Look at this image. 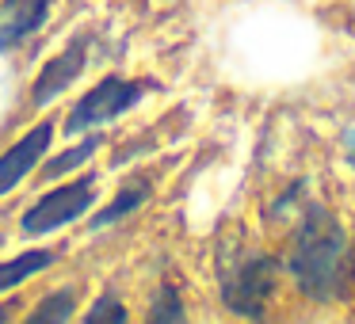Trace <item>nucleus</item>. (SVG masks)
I'll use <instances>...</instances> for the list:
<instances>
[{
    "label": "nucleus",
    "instance_id": "obj_1",
    "mask_svg": "<svg viewBox=\"0 0 355 324\" xmlns=\"http://www.w3.org/2000/svg\"><path fill=\"white\" fill-rule=\"evenodd\" d=\"M291 278L309 301H340L355 278V255L347 233L329 210H309L298 225L291 252Z\"/></svg>",
    "mask_w": 355,
    "mask_h": 324
},
{
    "label": "nucleus",
    "instance_id": "obj_2",
    "mask_svg": "<svg viewBox=\"0 0 355 324\" xmlns=\"http://www.w3.org/2000/svg\"><path fill=\"white\" fill-rule=\"evenodd\" d=\"M141 96H146V84H141V80L103 77L92 92H85L77 103H73L69 118H65V134H85V130H96V126L115 123L119 115H126L130 107H138Z\"/></svg>",
    "mask_w": 355,
    "mask_h": 324
},
{
    "label": "nucleus",
    "instance_id": "obj_3",
    "mask_svg": "<svg viewBox=\"0 0 355 324\" xmlns=\"http://www.w3.org/2000/svg\"><path fill=\"white\" fill-rule=\"evenodd\" d=\"M96 183H100L96 176H80V179H73V183H62V187H54V191H46L24 214V233L27 237H42V233H54V229H62V225L85 217L96 202V191H100Z\"/></svg>",
    "mask_w": 355,
    "mask_h": 324
},
{
    "label": "nucleus",
    "instance_id": "obj_4",
    "mask_svg": "<svg viewBox=\"0 0 355 324\" xmlns=\"http://www.w3.org/2000/svg\"><path fill=\"white\" fill-rule=\"evenodd\" d=\"M275 290V263L260 252H248L222 275V298L230 313L260 316Z\"/></svg>",
    "mask_w": 355,
    "mask_h": 324
},
{
    "label": "nucleus",
    "instance_id": "obj_5",
    "mask_svg": "<svg viewBox=\"0 0 355 324\" xmlns=\"http://www.w3.org/2000/svg\"><path fill=\"white\" fill-rule=\"evenodd\" d=\"M50 138H54V126L50 123H39L8 149V153L0 156V199L8 191H16L27 176L35 172V164L50 153Z\"/></svg>",
    "mask_w": 355,
    "mask_h": 324
},
{
    "label": "nucleus",
    "instance_id": "obj_6",
    "mask_svg": "<svg viewBox=\"0 0 355 324\" xmlns=\"http://www.w3.org/2000/svg\"><path fill=\"white\" fill-rule=\"evenodd\" d=\"M85 57H88V42L85 39H73L58 57H50V62L42 65V73L35 77V84H31V107H46L50 100H58V96L80 77Z\"/></svg>",
    "mask_w": 355,
    "mask_h": 324
},
{
    "label": "nucleus",
    "instance_id": "obj_7",
    "mask_svg": "<svg viewBox=\"0 0 355 324\" xmlns=\"http://www.w3.org/2000/svg\"><path fill=\"white\" fill-rule=\"evenodd\" d=\"M50 16V0H0V54L35 39Z\"/></svg>",
    "mask_w": 355,
    "mask_h": 324
},
{
    "label": "nucleus",
    "instance_id": "obj_8",
    "mask_svg": "<svg viewBox=\"0 0 355 324\" xmlns=\"http://www.w3.org/2000/svg\"><path fill=\"white\" fill-rule=\"evenodd\" d=\"M50 263H54V252H46V248H31V252H19L16 260L0 263V294H4V290H16L19 282H27L31 275L46 271Z\"/></svg>",
    "mask_w": 355,
    "mask_h": 324
},
{
    "label": "nucleus",
    "instance_id": "obj_9",
    "mask_svg": "<svg viewBox=\"0 0 355 324\" xmlns=\"http://www.w3.org/2000/svg\"><path fill=\"white\" fill-rule=\"evenodd\" d=\"M146 199H149V183L146 179H130V183L115 195V202H107V206L92 217V229H103V225H111V222H123V217L134 214Z\"/></svg>",
    "mask_w": 355,
    "mask_h": 324
},
{
    "label": "nucleus",
    "instance_id": "obj_10",
    "mask_svg": "<svg viewBox=\"0 0 355 324\" xmlns=\"http://www.w3.org/2000/svg\"><path fill=\"white\" fill-rule=\"evenodd\" d=\"M100 145H103L100 134H88V138L80 141V145H73V149H65V153L50 156L46 168H42V179H58V176H65V172H73L77 164H85V161H88V156H92Z\"/></svg>",
    "mask_w": 355,
    "mask_h": 324
},
{
    "label": "nucleus",
    "instance_id": "obj_11",
    "mask_svg": "<svg viewBox=\"0 0 355 324\" xmlns=\"http://www.w3.org/2000/svg\"><path fill=\"white\" fill-rule=\"evenodd\" d=\"M73 301H77V294H73V290L50 294V298L31 313V321H39V324H62V321H69V316H73Z\"/></svg>",
    "mask_w": 355,
    "mask_h": 324
},
{
    "label": "nucleus",
    "instance_id": "obj_12",
    "mask_svg": "<svg viewBox=\"0 0 355 324\" xmlns=\"http://www.w3.org/2000/svg\"><path fill=\"white\" fill-rule=\"evenodd\" d=\"M153 321H184V305H180V294L172 286H161L153 298V309H149Z\"/></svg>",
    "mask_w": 355,
    "mask_h": 324
},
{
    "label": "nucleus",
    "instance_id": "obj_13",
    "mask_svg": "<svg viewBox=\"0 0 355 324\" xmlns=\"http://www.w3.org/2000/svg\"><path fill=\"white\" fill-rule=\"evenodd\" d=\"M85 321H88V324H100V321H115V324H123V321H126V305H119V298H111V294H103V298L96 301L92 309H88Z\"/></svg>",
    "mask_w": 355,
    "mask_h": 324
},
{
    "label": "nucleus",
    "instance_id": "obj_14",
    "mask_svg": "<svg viewBox=\"0 0 355 324\" xmlns=\"http://www.w3.org/2000/svg\"><path fill=\"white\" fill-rule=\"evenodd\" d=\"M0 244H4V233H0Z\"/></svg>",
    "mask_w": 355,
    "mask_h": 324
}]
</instances>
